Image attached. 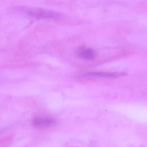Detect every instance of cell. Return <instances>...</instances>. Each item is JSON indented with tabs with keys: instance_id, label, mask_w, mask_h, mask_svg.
Here are the masks:
<instances>
[{
	"instance_id": "1",
	"label": "cell",
	"mask_w": 147,
	"mask_h": 147,
	"mask_svg": "<svg viewBox=\"0 0 147 147\" xmlns=\"http://www.w3.org/2000/svg\"><path fill=\"white\" fill-rule=\"evenodd\" d=\"M24 11L30 17L37 18L58 19L61 18V15L57 13L41 8H30Z\"/></svg>"
},
{
	"instance_id": "2",
	"label": "cell",
	"mask_w": 147,
	"mask_h": 147,
	"mask_svg": "<svg viewBox=\"0 0 147 147\" xmlns=\"http://www.w3.org/2000/svg\"><path fill=\"white\" fill-rule=\"evenodd\" d=\"M76 55L79 58L88 61L93 60L96 57L94 50L87 47H80L77 50Z\"/></svg>"
},
{
	"instance_id": "3",
	"label": "cell",
	"mask_w": 147,
	"mask_h": 147,
	"mask_svg": "<svg viewBox=\"0 0 147 147\" xmlns=\"http://www.w3.org/2000/svg\"><path fill=\"white\" fill-rule=\"evenodd\" d=\"M126 75L125 73L117 72H94L86 73L83 75L89 77H107V78H116Z\"/></svg>"
},
{
	"instance_id": "4",
	"label": "cell",
	"mask_w": 147,
	"mask_h": 147,
	"mask_svg": "<svg viewBox=\"0 0 147 147\" xmlns=\"http://www.w3.org/2000/svg\"><path fill=\"white\" fill-rule=\"evenodd\" d=\"M56 120L50 117H39L35 119L33 121L34 126L38 128H45L55 124Z\"/></svg>"
},
{
	"instance_id": "5",
	"label": "cell",
	"mask_w": 147,
	"mask_h": 147,
	"mask_svg": "<svg viewBox=\"0 0 147 147\" xmlns=\"http://www.w3.org/2000/svg\"></svg>"
}]
</instances>
